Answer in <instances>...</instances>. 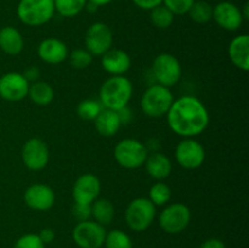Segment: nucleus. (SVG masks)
Instances as JSON below:
<instances>
[{
	"mask_svg": "<svg viewBox=\"0 0 249 248\" xmlns=\"http://www.w3.org/2000/svg\"><path fill=\"white\" fill-rule=\"evenodd\" d=\"M88 1L91 2V4H94V5H96L97 7H100V6H106V5L111 4L113 0H88Z\"/></svg>",
	"mask_w": 249,
	"mask_h": 248,
	"instance_id": "ea45409f",
	"label": "nucleus"
},
{
	"mask_svg": "<svg viewBox=\"0 0 249 248\" xmlns=\"http://www.w3.org/2000/svg\"><path fill=\"white\" fill-rule=\"evenodd\" d=\"M14 248H45L38 233H26L15 242Z\"/></svg>",
	"mask_w": 249,
	"mask_h": 248,
	"instance_id": "473e14b6",
	"label": "nucleus"
},
{
	"mask_svg": "<svg viewBox=\"0 0 249 248\" xmlns=\"http://www.w3.org/2000/svg\"><path fill=\"white\" fill-rule=\"evenodd\" d=\"M199 248H226V246H225V243L220 240V238L212 237V238H208V240L204 241Z\"/></svg>",
	"mask_w": 249,
	"mask_h": 248,
	"instance_id": "4c0bfd02",
	"label": "nucleus"
},
{
	"mask_svg": "<svg viewBox=\"0 0 249 248\" xmlns=\"http://www.w3.org/2000/svg\"><path fill=\"white\" fill-rule=\"evenodd\" d=\"M72 214L75 219L79 221L90 220L91 216V204H82V203H74L72 208Z\"/></svg>",
	"mask_w": 249,
	"mask_h": 248,
	"instance_id": "72a5a7b5",
	"label": "nucleus"
},
{
	"mask_svg": "<svg viewBox=\"0 0 249 248\" xmlns=\"http://www.w3.org/2000/svg\"><path fill=\"white\" fill-rule=\"evenodd\" d=\"M106 229L94 220L79 221L72 231V237L79 248H101L106 238Z\"/></svg>",
	"mask_w": 249,
	"mask_h": 248,
	"instance_id": "1a4fd4ad",
	"label": "nucleus"
},
{
	"mask_svg": "<svg viewBox=\"0 0 249 248\" xmlns=\"http://www.w3.org/2000/svg\"><path fill=\"white\" fill-rule=\"evenodd\" d=\"M213 19L220 28L229 32L238 31L245 22L241 7L231 1H220L213 6Z\"/></svg>",
	"mask_w": 249,
	"mask_h": 248,
	"instance_id": "4468645a",
	"label": "nucleus"
},
{
	"mask_svg": "<svg viewBox=\"0 0 249 248\" xmlns=\"http://www.w3.org/2000/svg\"><path fill=\"white\" fill-rule=\"evenodd\" d=\"M24 46L23 36L21 32L11 26L2 27L0 29V49L6 55L16 56L22 53Z\"/></svg>",
	"mask_w": 249,
	"mask_h": 248,
	"instance_id": "4be33fe9",
	"label": "nucleus"
},
{
	"mask_svg": "<svg viewBox=\"0 0 249 248\" xmlns=\"http://www.w3.org/2000/svg\"><path fill=\"white\" fill-rule=\"evenodd\" d=\"M21 157L24 167L36 172L44 169L48 165L50 153L45 141L39 138H32L22 146Z\"/></svg>",
	"mask_w": 249,
	"mask_h": 248,
	"instance_id": "f8f14e48",
	"label": "nucleus"
},
{
	"mask_svg": "<svg viewBox=\"0 0 249 248\" xmlns=\"http://www.w3.org/2000/svg\"><path fill=\"white\" fill-rule=\"evenodd\" d=\"M29 83L22 73L9 72L0 77V97L6 101H21L28 96Z\"/></svg>",
	"mask_w": 249,
	"mask_h": 248,
	"instance_id": "ddd939ff",
	"label": "nucleus"
},
{
	"mask_svg": "<svg viewBox=\"0 0 249 248\" xmlns=\"http://www.w3.org/2000/svg\"><path fill=\"white\" fill-rule=\"evenodd\" d=\"M94 123L97 133L105 138L114 136L122 126L121 119H119L117 111L108 108H102L99 116L94 119Z\"/></svg>",
	"mask_w": 249,
	"mask_h": 248,
	"instance_id": "412c9836",
	"label": "nucleus"
},
{
	"mask_svg": "<svg viewBox=\"0 0 249 248\" xmlns=\"http://www.w3.org/2000/svg\"><path fill=\"white\" fill-rule=\"evenodd\" d=\"M148 199L156 207L167 206L170 199H172V189L165 182H156L151 186L150 192H148Z\"/></svg>",
	"mask_w": 249,
	"mask_h": 248,
	"instance_id": "bb28decb",
	"label": "nucleus"
},
{
	"mask_svg": "<svg viewBox=\"0 0 249 248\" xmlns=\"http://www.w3.org/2000/svg\"><path fill=\"white\" fill-rule=\"evenodd\" d=\"M117 113H118L119 119H121L122 125H123V124H128L129 122L131 121V118H133V113H131V111L129 109L128 106L118 109V111H117Z\"/></svg>",
	"mask_w": 249,
	"mask_h": 248,
	"instance_id": "58836bf2",
	"label": "nucleus"
},
{
	"mask_svg": "<svg viewBox=\"0 0 249 248\" xmlns=\"http://www.w3.org/2000/svg\"><path fill=\"white\" fill-rule=\"evenodd\" d=\"M101 102L97 100L92 99H85L79 102L77 107V113L79 118L84 119V121H94L100 112L102 111Z\"/></svg>",
	"mask_w": 249,
	"mask_h": 248,
	"instance_id": "c756f323",
	"label": "nucleus"
},
{
	"mask_svg": "<svg viewBox=\"0 0 249 248\" xmlns=\"http://www.w3.org/2000/svg\"><path fill=\"white\" fill-rule=\"evenodd\" d=\"M152 74L158 84L172 88L181 79V65L174 55L162 53L153 60Z\"/></svg>",
	"mask_w": 249,
	"mask_h": 248,
	"instance_id": "0eeeda50",
	"label": "nucleus"
},
{
	"mask_svg": "<svg viewBox=\"0 0 249 248\" xmlns=\"http://www.w3.org/2000/svg\"><path fill=\"white\" fill-rule=\"evenodd\" d=\"M174 101L170 88L156 84L150 85L141 97V109L143 113L151 118H160L165 116Z\"/></svg>",
	"mask_w": 249,
	"mask_h": 248,
	"instance_id": "20e7f679",
	"label": "nucleus"
},
{
	"mask_svg": "<svg viewBox=\"0 0 249 248\" xmlns=\"http://www.w3.org/2000/svg\"><path fill=\"white\" fill-rule=\"evenodd\" d=\"M229 56L233 65L247 72L249 70V35L235 36L229 45Z\"/></svg>",
	"mask_w": 249,
	"mask_h": 248,
	"instance_id": "6ab92c4d",
	"label": "nucleus"
},
{
	"mask_svg": "<svg viewBox=\"0 0 249 248\" xmlns=\"http://www.w3.org/2000/svg\"><path fill=\"white\" fill-rule=\"evenodd\" d=\"M175 159L185 169H197L206 159V150L194 138H184L175 148Z\"/></svg>",
	"mask_w": 249,
	"mask_h": 248,
	"instance_id": "9b49d317",
	"label": "nucleus"
},
{
	"mask_svg": "<svg viewBox=\"0 0 249 248\" xmlns=\"http://www.w3.org/2000/svg\"><path fill=\"white\" fill-rule=\"evenodd\" d=\"M19 21L28 27L46 24L55 15L53 0H19L16 7Z\"/></svg>",
	"mask_w": 249,
	"mask_h": 248,
	"instance_id": "7ed1b4c3",
	"label": "nucleus"
},
{
	"mask_svg": "<svg viewBox=\"0 0 249 248\" xmlns=\"http://www.w3.org/2000/svg\"><path fill=\"white\" fill-rule=\"evenodd\" d=\"M28 97L33 104L38 105V106H48L53 102V97H55V91L49 83L36 80V82L29 84Z\"/></svg>",
	"mask_w": 249,
	"mask_h": 248,
	"instance_id": "5701e85b",
	"label": "nucleus"
},
{
	"mask_svg": "<svg viewBox=\"0 0 249 248\" xmlns=\"http://www.w3.org/2000/svg\"><path fill=\"white\" fill-rule=\"evenodd\" d=\"M175 15L170 11L164 5H158L157 7L150 11V19L155 27L160 29H167L174 22Z\"/></svg>",
	"mask_w": 249,
	"mask_h": 248,
	"instance_id": "cd10ccee",
	"label": "nucleus"
},
{
	"mask_svg": "<svg viewBox=\"0 0 249 248\" xmlns=\"http://www.w3.org/2000/svg\"><path fill=\"white\" fill-rule=\"evenodd\" d=\"M102 68L112 75H124L131 67V58L121 49H109L101 56Z\"/></svg>",
	"mask_w": 249,
	"mask_h": 248,
	"instance_id": "a211bd4d",
	"label": "nucleus"
},
{
	"mask_svg": "<svg viewBox=\"0 0 249 248\" xmlns=\"http://www.w3.org/2000/svg\"><path fill=\"white\" fill-rule=\"evenodd\" d=\"M84 43L92 56H102L112 49L113 32L104 22H95L85 32Z\"/></svg>",
	"mask_w": 249,
	"mask_h": 248,
	"instance_id": "9d476101",
	"label": "nucleus"
},
{
	"mask_svg": "<svg viewBox=\"0 0 249 248\" xmlns=\"http://www.w3.org/2000/svg\"><path fill=\"white\" fill-rule=\"evenodd\" d=\"M187 14L195 23L206 24L213 19V6L206 0H196Z\"/></svg>",
	"mask_w": 249,
	"mask_h": 248,
	"instance_id": "393cba45",
	"label": "nucleus"
},
{
	"mask_svg": "<svg viewBox=\"0 0 249 248\" xmlns=\"http://www.w3.org/2000/svg\"><path fill=\"white\" fill-rule=\"evenodd\" d=\"M114 159L125 169H138L145 164L148 150L145 143L136 139H123L116 145Z\"/></svg>",
	"mask_w": 249,
	"mask_h": 248,
	"instance_id": "423d86ee",
	"label": "nucleus"
},
{
	"mask_svg": "<svg viewBox=\"0 0 249 248\" xmlns=\"http://www.w3.org/2000/svg\"><path fill=\"white\" fill-rule=\"evenodd\" d=\"M133 84L124 75H112L100 88V102L104 108L118 109L128 106L133 96Z\"/></svg>",
	"mask_w": 249,
	"mask_h": 248,
	"instance_id": "f03ea898",
	"label": "nucleus"
},
{
	"mask_svg": "<svg viewBox=\"0 0 249 248\" xmlns=\"http://www.w3.org/2000/svg\"><path fill=\"white\" fill-rule=\"evenodd\" d=\"M24 203L33 211L45 212L49 211L55 204V192L49 185L33 184L26 189L23 194Z\"/></svg>",
	"mask_w": 249,
	"mask_h": 248,
	"instance_id": "2eb2a0df",
	"label": "nucleus"
},
{
	"mask_svg": "<svg viewBox=\"0 0 249 248\" xmlns=\"http://www.w3.org/2000/svg\"><path fill=\"white\" fill-rule=\"evenodd\" d=\"M91 216L94 221L106 226L114 218V206L109 199L97 198L91 203Z\"/></svg>",
	"mask_w": 249,
	"mask_h": 248,
	"instance_id": "b1692460",
	"label": "nucleus"
},
{
	"mask_svg": "<svg viewBox=\"0 0 249 248\" xmlns=\"http://www.w3.org/2000/svg\"><path fill=\"white\" fill-rule=\"evenodd\" d=\"M191 221V211L184 203H172L164 207L160 214L158 223L164 232L178 235L189 226Z\"/></svg>",
	"mask_w": 249,
	"mask_h": 248,
	"instance_id": "6e6552de",
	"label": "nucleus"
},
{
	"mask_svg": "<svg viewBox=\"0 0 249 248\" xmlns=\"http://www.w3.org/2000/svg\"><path fill=\"white\" fill-rule=\"evenodd\" d=\"M104 246L106 248H133V241L126 232L114 229L106 233Z\"/></svg>",
	"mask_w": 249,
	"mask_h": 248,
	"instance_id": "c85d7f7f",
	"label": "nucleus"
},
{
	"mask_svg": "<svg viewBox=\"0 0 249 248\" xmlns=\"http://www.w3.org/2000/svg\"><path fill=\"white\" fill-rule=\"evenodd\" d=\"M88 0H53L55 12L62 17H75L84 11Z\"/></svg>",
	"mask_w": 249,
	"mask_h": 248,
	"instance_id": "a878e982",
	"label": "nucleus"
},
{
	"mask_svg": "<svg viewBox=\"0 0 249 248\" xmlns=\"http://www.w3.org/2000/svg\"><path fill=\"white\" fill-rule=\"evenodd\" d=\"M68 48L61 39L46 38L38 46V56L48 65H60L68 58Z\"/></svg>",
	"mask_w": 249,
	"mask_h": 248,
	"instance_id": "f3484780",
	"label": "nucleus"
},
{
	"mask_svg": "<svg viewBox=\"0 0 249 248\" xmlns=\"http://www.w3.org/2000/svg\"><path fill=\"white\" fill-rule=\"evenodd\" d=\"M165 116L169 128L182 138L198 136L209 124V112L206 105L191 95L174 100Z\"/></svg>",
	"mask_w": 249,
	"mask_h": 248,
	"instance_id": "f257e3e1",
	"label": "nucleus"
},
{
	"mask_svg": "<svg viewBox=\"0 0 249 248\" xmlns=\"http://www.w3.org/2000/svg\"><path fill=\"white\" fill-rule=\"evenodd\" d=\"M38 236H39V238H40V240L43 241L44 245L46 246V245H49V243H51L53 240H55L56 233H55V231L53 230V229L45 228V229H43V230H41L40 232L38 233Z\"/></svg>",
	"mask_w": 249,
	"mask_h": 248,
	"instance_id": "e433bc0d",
	"label": "nucleus"
},
{
	"mask_svg": "<svg viewBox=\"0 0 249 248\" xmlns=\"http://www.w3.org/2000/svg\"><path fill=\"white\" fill-rule=\"evenodd\" d=\"M68 60L71 66L75 70H84L92 63L94 56L87 49H75L72 53H68Z\"/></svg>",
	"mask_w": 249,
	"mask_h": 248,
	"instance_id": "7c9ffc66",
	"label": "nucleus"
},
{
	"mask_svg": "<svg viewBox=\"0 0 249 248\" xmlns=\"http://www.w3.org/2000/svg\"><path fill=\"white\" fill-rule=\"evenodd\" d=\"M22 74H23V77L26 78V79L28 80L29 84H31V83L36 82V80L39 79V77H40V71H39V68L36 67V66H31V67L26 68Z\"/></svg>",
	"mask_w": 249,
	"mask_h": 248,
	"instance_id": "c9c22d12",
	"label": "nucleus"
},
{
	"mask_svg": "<svg viewBox=\"0 0 249 248\" xmlns=\"http://www.w3.org/2000/svg\"><path fill=\"white\" fill-rule=\"evenodd\" d=\"M156 213V206L150 199L138 197L133 199L125 209L126 225L135 232H142L152 225Z\"/></svg>",
	"mask_w": 249,
	"mask_h": 248,
	"instance_id": "39448f33",
	"label": "nucleus"
},
{
	"mask_svg": "<svg viewBox=\"0 0 249 248\" xmlns=\"http://www.w3.org/2000/svg\"><path fill=\"white\" fill-rule=\"evenodd\" d=\"M196 0H163L162 4L174 15H186Z\"/></svg>",
	"mask_w": 249,
	"mask_h": 248,
	"instance_id": "2f4dec72",
	"label": "nucleus"
},
{
	"mask_svg": "<svg viewBox=\"0 0 249 248\" xmlns=\"http://www.w3.org/2000/svg\"><path fill=\"white\" fill-rule=\"evenodd\" d=\"M241 14H242V17L245 21H248L249 18V4L248 2H246L245 5H243V7H241Z\"/></svg>",
	"mask_w": 249,
	"mask_h": 248,
	"instance_id": "a19ab883",
	"label": "nucleus"
},
{
	"mask_svg": "<svg viewBox=\"0 0 249 248\" xmlns=\"http://www.w3.org/2000/svg\"><path fill=\"white\" fill-rule=\"evenodd\" d=\"M135 6L139 9L146 10V11H151L152 9L157 7L158 5H162L163 0H131Z\"/></svg>",
	"mask_w": 249,
	"mask_h": 248,
	"instance_id": "f704fd0d",
	"label": "nucleus"
},
{
	"mask_svg": "<svg viewBox=\"0 0 249 248\" xmlns=\"http://www.w3.org/2000/svg\"><path fill=\"white\" fill-rule=\"evenodd\" d=\"M143 165L146 167V172L148 173V175L158 181L167 179L173 169L172 160L162 152H153L148 155Z\"/></svg>",
	"mask_w": 249,
	"mask_h": 248,
	"instance_id": "aec40b11",
	"label": "nucleus"
},
{
	"mask_svg": "<svg viewBox=\"0 0 249 248\" xmlns=\"http://www.w3.org/2000/svg\"><path fill=\"white\" fill-rule=\"evenodd\" d=\"M101 191V182L99 177L94 174H83L75 180L73 185L72 196L74 203L91 204L95 199L99 198Z\"/></svg>",
	"mask_w": 249,
	"mask_h": 248,
	"instance_id": "dca6fc26",
	"label": "nucleus"
}]
</instances>
